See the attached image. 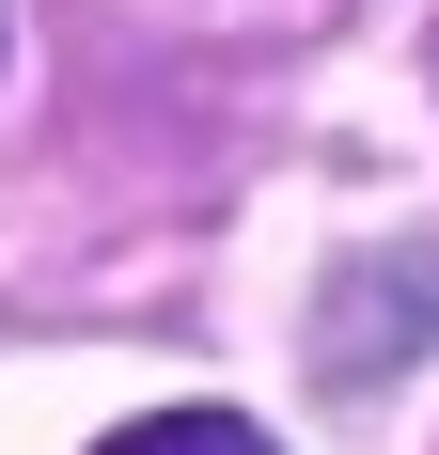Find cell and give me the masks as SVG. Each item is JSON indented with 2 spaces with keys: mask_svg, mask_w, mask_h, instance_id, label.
<instances>
[{
  "mask_svg": "<svg viewBox=\"0 0 439 455\" xmlns=\"http://www.w3.org/2000/svg\"><path fill=\"white\" fill-rule=\"evenodd\" d=\"M424 346H439V251H361V267H330V299H314V330H299L314 393H393Z\"/></svg>",
  "mask_w": 439,
  "mask_h": 455,
  "instance_id": "1",
  "label": "cell"
},
{
  "mask_svg": "<svg viewBox=\"0 0 439 455\" xmlns=\"http://www.w3.org/2000/svg\"><path fill=\"white\" fill-rule=\"evenodd\" d=\"M94 455H283V440L235 424V409H141V424H110Z\"/></svg>",
  "mask_w": 439,
  "mask_h": 455,
  "instance_id": "2",
  "label": "cell"
}]
</instances>
